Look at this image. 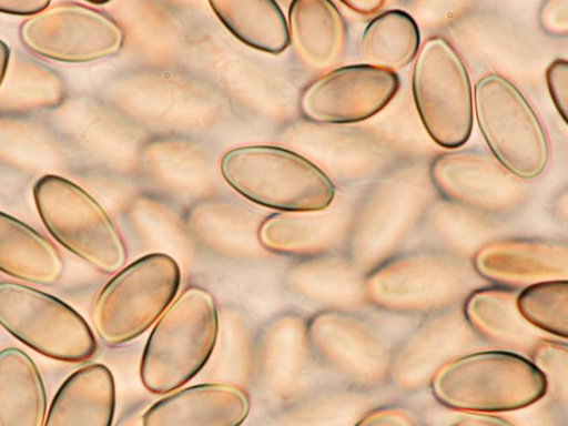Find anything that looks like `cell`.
Segmentation results:
<instances>
[{"label": "cell", "instance_id": "277c9868", "mask_svg": "<svg viewBox=\"0 0 568 426\" xmlns=\"http://www.w3.org/2000/svg\"><path fill=\"white\" fill-rule=\"evenodd\" d=\"M180 285V266L165 253L143 255L119 270L91 307L98 337L118 346L141 336L172 304Z\"/></svg>", "mask_w": 568, "mask_h": 426}, {"label": "cell", "instance_id": "3957f363", "mask_svg": "<svg viewBox=\"0 0 568 426\" xmlns=\"http://www.w3.org/2000/svg\"><path fill=\"white\" fill-rule=\"evenodd\" d=\"M435 398L456 410L495 413L528 407L547 392L544 374L526 357L508 351L458 356L430 382Z\"/></svg>", "mask_w": 568, "mask_h": 426}, {"label": "cell", "instance_id": "7402d4cb", "mask_svg": "<svg viewBox=\"0 0 568 426\" xmlns=\"http://www.w3.org/2000/svg\"><path fill=\"white\" fill-rule=\"evenodd\" d=\"M464 316L478 335L511 348L536 346V328L520 315L516 295L501 288H483L469 294Z\"/></svg>", "mask_w": 568, "mask_h": 426}, {"label": "cell", "instance_id": "ac0fdd59", "mask_svg": "<svg viewBox=\"0 0 568 426\" xmlns=\"http://www.w3.org/2000/svg\"><path fill=\"white\" fill-rule=\"evenodd\" d=\"M465 316L443 314L426 322L393 355L390 372L397 382L418 383L456 358L455 352L467 337Z\"/></svg>", "mask_w": 568, "mask_h": 426}, {"label": "cell", "instance_id": "7c38bea8", "mask_svg": "<svg viewBox=\"0 0 568 426\" xmlns=\"http://www.w3.org/2000/svg\"><path fill=\"white\" fill-rule=\"evenodd\" d=\"M429 175L445 199L481 214L505 215L524 202L519 180L477 151L438 155L430 164Z\"/></svg>", "mask_w": 568, "mask_h": 426}, {"label": "cell", "instance_id": "2e32d148", "mask_svg": "<svg viewBox=\"0 0 568 426\" xmlns=\"http://www.w3.org/2000/svg\"><path fill=\"white\" fill-rule=\"evenodd\" d=\"M115 384L103 364L74 371L57 390L43 426H112Z\"/></svg>", "mask_w": 568, "mask_h": 426}, {"label": "cell", "instance_id": "6da1fadb", "mask_svg": "<svg viewBox=\"0 0 568 426\" xmlns=\"http://www.w3.org/2000/svg\"><path fill=\"white\" fill-rule=\"evenodd\" d=\"M224 181L246 200L286 213H318L335 197L327 174L305 156L275 145H243L220 161Z\"/></svg>", "mask_w": 568, "mask_h": 426}, {"label": "cell", "instance_id": "52a82bcc", "mask_svg": "<svg viewBox=\"0 0 568 426\" xmlns=\"http://www.w3.org/2000/svg\"><path fill=\"white\" fill-rule=\"evenodd\" d=\"M412 93L432 140L457 149L467 142L474 121L473 88L467 67L445 38L427 39L415 58Z\"/></svg>", "mask_w": 568, "mask_h": 426}, {"label": "cell", "instance_id": "5b68a950", "mask_svg": "<svg viewBox=\"0 0 568 426\" xmlns=\"http://www.w3.org/2000/svg\"><path fill=\"white\" fill-rule=\"evenodd\" d=\"M473 104L494 160L518 180L540 176L550 159L549 140L523 92L506 77L491 72L475 83Z\"/></svg>", "mask_w": 568, "mask_h": 426}, {"label": "cell", "instance_id": "30bf717a", "mask_svg": "<svg viewBox=\"0 0 568 426\" xmlns=\"http://www.w3.org/2000/svg\"><path fill=\"white\" fill-rule=\"evenodd\" d=\"M19 38L32 53L58 62L85 63L115 54L124 34L105 13L77 2H58L26 19Z\"/></svg>", "mask_w": 568, "mask_h": 426}, {"label": "cell", "instance_id": "4316f807", "mask_svg": "<svg viewBox=\"0 0 568 426\" xmlns=\"http://www.w3.org/2000/svg\"><path fill=\"white\" fill-rule=\"evenodd\" d=\"M427 426H517L514 423L486 413L444 410L432 416Z\"/></svg>", "mask_w": 568, "mask_h": 426}, {"label": "cell", "instance_id": "9c48e42d", "mask_svg": "<svg viewBox=\"0 0 568 426\" xmlns=\"http://www.w3.org/2000/svg\"><path fill=\"white\" fill-rule=\"evenodd\" d=\"M471 278L460 260L420 252L378 266L364 283V292L372 303L389 311H437L459 300L469 290Z\"/></svg>", "mask_w": 568, "mask_h": 426}, {"label": "cell", "instance_id": "44dd1931", "mask_svg": "<svg viewBox=\"0 0 568 426\" xmlns=\"http://www.w3.org/2000/svg\"><path fill=\"white\" fill-rule=\"evenodd\" d=\"M222 24L244 44L270 54L291 42L288 22L273 0H215L209 2Z\"/></svg>", "mask_w": 568, "mask_h": 426}, {"label": "cell", "instance_id": "d4e9b609", "mask_svg": "<svg viewBox=\"0 0 568 426\" xmlns=\"http://www.w3.org/2000/svg\"><path fill=\"white\" fill-rule=\"evenodd\" d=\"M323 220L313 213L282 212L270 216L261 226V243L280 253L310 251L321 241Z\"/></svg>", "mask_w": 568, "mask_h": 426}, {"label": "cell", "instance_id": "5bb4252c", "mask_svg": "<svg viewBox=\"0 0 568 426\" xmlns=\"http://www.w3.org/2000/svg\"><path fill=\"white\" fill-rule=\"evenodd\" d=\"M322 328L324 348L333 364L352 382L372 384L389 374L390 346L369 322L351 315L327 316Z\"/></svg>", "mask_w": 568, "mask_h": 426}, {"label": "cell", "instance_id": "e0dca14e", "mask_svg": "<svg viewBox=\"0 0 568 426\" xmlns=\"http://www.w3.org/2000/svg\"><path fill=\"white\" fill-rule=\"evenodd\" d=\"M57 246L24 222L0 211V272L21 283L50 286L64 274Z\"/></svg>", "mask_w": 568, "mask_h": 426}, {"label": "cell", "instance_id": "7a4b0ae2", "mask_svg": "<svg viewBox=\"0 0 568 426\" xmlns=\"http://www.w3.org/2000/svg\"><path fill=\"white\" fill-rule=\"evenodd\" d=\"M214 298L201 288L181 293L158 320L145 343L140 378L154 394L181 388L206 365L219 336Z\"/></svg>", "mask_w": 568, "mask_h": 426}, {"label": "cell", "instance_id": "d6a6232c", "mask_svg": "<svg viewBox=\"0 0 568 426\" xmlns=\"http://www.w3.org/2000/svg\"><path fill=\"white\" fill-rule=\"evenodd\" d=\"M10 60V49L6 42L0 39V88L7 74Z\"/></svg>", "mask_w": 568, "mask_h": 426}, {"label": "cell", "instance_id": "1f68e13d", "mask_svg": "<svg viewBox=\"0 0 568 426\" xmlns=\"http://www.w3.org/2000/svg\"><path fill=\"white\" fill-rule=\"evenodd\" d=\"M565 1H561V2H551V6H552V10L555 12V17H557L558 14H560V10L565 7H567V3L564 4ZM544 24V28H548L549 29V32H555V30H557L556 32L557 33H561V28L564 30V32L566 33L567 31V24L560 22L559 20H557V18H552L551 20L542 23Z\"/></svg>", "mask_w": 568, "mask_h": 426}, {"label": "cell", "instance_id": "ffe728a7", "mask_svg": "<svg viewBox=\"0 0 568 426\" xmlns=\"http://www.w3.org/2000/svg\"><path fill=\"white\" fill-rule=\"evenodd\" d=\"M290 34L300 54L312 65H333L346 48L345 21L327 0H295L288 11Z\"/></svg>", "mask_w": 568, "mask_h": 426}, {"label": "cell", "instance_id": "8992f818", "mask_svg": "<svg viewBox=\"0 0 568 426\" xmlns=\"http://www.w3.org/2000/svg\"><path fill=\"white\" fill-rule=\"evenodd\" d=\"M39 216L64 248L104 274L115 273L126 257L116 226L85 190L59 175L47 174L33 186Z\"/></svg>", "mask_w": 568, "mask_h": 426}, {"label": "cell", "instance_id": "8fae6325", "mask_svg": "<svg viewBox=\"0 0 568 426\" xmlns=\"http://www.w3.org/2000/svg\"><path fill=\"white\" fill-rule=\"evenodd\" d=\"M396 72L352 64L331 70L305 90L301 108L310 120L322 124H352L384 110L399 89Z\"/></svg>", "mask_w": 568, "mask_h": 426}, {"label": "cell", "instance_id": "836d02e7", "mask_svg": "<svg viewBox=\"0 0 568 426\" xmlns=\"http://www.w3.org/2000/svg\"><path fill=\"white\" fill-rule=\"evenodd\" d=\"M141 416L138 418H126L118 426H142Z\"/></svg>", "mask_w": 568, "mask_h": 426}, {"label": "cell", "instance_id": "ba28073f", "mask_svg": "<svg viewBox=\"0 0 568 426\" xmlns=\"http://www.w3.org/2000/svg\"><path fill=\"white\" fill-rule=\"evenodd\" d=\"M0 326L39 353L64 363H85L97 349L87 321L62 300L26 283L0 281Z\"/></svg>", "mask_w": 568, "mask_h": 426}, {"label": "cell", "instance_id": "603a6c76", "mask_svg": "<svg viewBox=\"0 0 568 426\" xmlns=\"http://www.w3.org/2000/svg\"><path fill=\"white\" fill-rule=\"evenodd\" d=\"M419 47L416 21L407 12L395 9L379 13L366 26L359 53L364 64L395 72L416 58Z\"/></svg>", "mask_w": 568, "mask_h": 426}, {"label": "cell", "instance_id": "484cf974", "mask_svg": "<svg viewBox=\"0 0 568 426\" xmlns=\"http://www.w3.org/2000/svg\"><path fill=\"white\" fill-rule=\"evenodd\" d=\"M534 364L544 374L555 382L567 381V347L559 343L544 341L538 342L534 349Z\"/></svg>", "mask_w": 568, "mask_h": 426}, {"label": "cell", "instance_id": "cb8c5ba5", "mask_svg": "<svg viewBox=\"0 0 568 426\" xmlns=\"http://www.w3.org/2000/svg\"><path fill=\"white\" fill-rule=\"evenodd\" d=\"M524 320L536 329L557 337L568 336V282L549 280L529 284L517 296Z\"/></svg>", "mask_w": 568, "mask_h": 426}, {"label": "cell", "instance_id": "f1b7e54d", "mask_svg": "<svg viewBox=\"0 0 568 426\" xmlns=\"http://www.w3.org/2000/svg\"><path fill=\"white\" fill-rule=\"evenodd\" d=\"M354 426H416V424L406 412L383 407L367 413Z\"/></svg>", "mask_w": 568, "mask_h": 426}, {"label": "cell", "instance_id": "83f0119b", "mask_svg": "<svg viewBox=\"0 0 568 426\" xmlns=\"http://www.w3.org/2000/svg\"><path fill=\"white\" fill-rule=\"evenodd\" d=\"M546 83L550 98L562 120L567 121L568 62L554 60L546 70Z\"/></svg>", "mask_w": 568, "mask_h": 426}, {"label": "cell", "instance_id": "4fadbf2b", "mask_svg": "<svg viewBox=\"0 0 568 426\" xmlns=\"http://www.w3.org/2000/svg\"><path fill=\"white\" fill-rule=\"evenodd\" d=\"M251 403L240 387L203 383L169 393L141 416L142 426H241Z\"/></svg>", "mask_w": 568, "mask_h": 426}, {"label": "cell", "instance_id": "9a60e30c", "mask_svg": "<svg viewBox=\"0 0 568 426\" xmlns=\"http://www.w3.org/2000/svg\"><path fill=\"white\" fill-rule=\"evenodd\" d=\"M475 265L479 274L500 283L558 280L567 274V246L544 240L500 241L483 247Z\"/></svg>", "mask_w": 568, "mask_h": 426}, {"label": "cell", "instance_id": "d6986e66", "mask_svg": "<svg viewBox=\"0 0 568 426\" xmlns=\"http://www.w3.org/2000/svg\"><path fill=\"white\" fill-rule=\"evenodd\" d=\"M47 389L34 361L18 347L0 349V426H43Z\"/></svg>", "mask_w": 568, "mask_h": 426}, {"label": "cell", "instance_id": "4dcf8cb0", "mask_svg": "<svg viewBox=\"0 0 568 426\" xmlns=\"http://www.w3.org/2000/svg\"><path fill=\"white\" fill-rule=\"evenodd\" d=\"M343 3L361 14H372L381 10L385 2L382 0H353Z\"/></svg>", "mask_w": 568, "mask_h": 426}, {"label": "cell", "instance_id": "f546056e", "mask_svg": "<svg viewBox=\"0 0 568 426\" xmlns=\"http://www.w3.org/2000/svg\"><path fill=\"white\" fill-rule=\"evenodd\" d=\"M50 3L44 0H0V12L29 18L42 12Z\"/></svg>", "mask_w": 568, "mask_h": 426}]
</instances>
